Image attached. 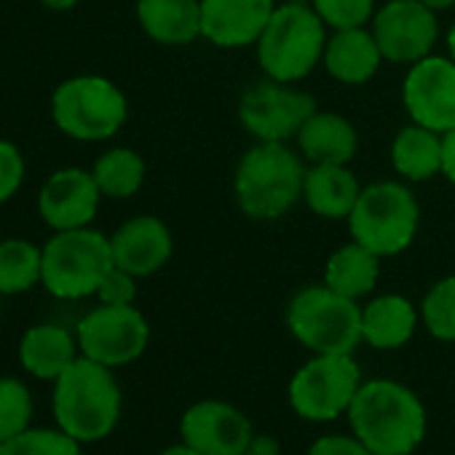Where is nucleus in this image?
I'll list each match as a JSON object with an SVG mask.
<instances>
[{
    "label": "nucleus",
    "instance_id": "4c0bfd02",
    "mask_svg": "<svg viewBox=\"0 0 455 455\" xmlns=\"http://www.w3.org/2000/svg\"><path fill=\"white\" fill-rule=\"evenodd\" d=\"M158 455H198L193 447H188L185 442H180V444H172V447H166V450H161Z\"/></svg>",
    "mask_w": 455,
    "mask_h": 455
},
{
    "label": "nucleus",
    "instance_id": "72a5a7b5",
    "mask_svg": "<svg viewBox=\"0 0 455 455\" xmlns=\"http://www.w3.org/2000/svg\"><path fill=\"white\" fill-rule=\"evenodd\" d=\"M308 455H372L354 434H324L311 447Z\"/></svg>",
    "mask_w": 455,
    "mask_h": 455
},
{
    "label": "nucleus",
    "instance_id": "6ab92c4d",
    "mask_svg": "<svg viewBox=\"0 0 455 455\" xmlns=\"http://www.w3.org/2000/svg\"><path fill=\"white\" fill-rule=\"evenodd\" d=\"M78 356V338L60 324H36L20 340V364L38 380L54 383Z\"/></svg>",
    "mask_w": 455,
    "mask_h": 455
},
{
    "label": "nucleus",
    "instance_id": "9b49d317",
    "mask_svg": "<svg viewBox=\"0 0 455 455\" xmlns=\"http://www.w3.org/2000/svg\"><path fill=\"white\" fill-rule=\"evenodd\" d=\"M314 113L316 102L311 94L274 78L247 89L239 102V118L244 129L260 142H287L298 137Z\"/></svg>",
    "mask_w": 455,
    "mask_h": 455
},
{
    "label": "nucleus",
    "instance_id": "0eeeda50",
    "mask_svg": "<svg viewBox=\"0 0 455 455\" xmlns=\"http://www.w3.org/2000/svg\"><path fill=\"white\" fill-rule=\"evenodd\" d=\"M420 222L415 196L402 182H372L362 188L359 201L348 217L351 239L372 250L378 258L402 255Z\"/></svg>",
    "mask_w": 455,
    "mask_h": 455
},
{
    "label": "nucleus",
    "instance_id": "7c9ffc66",
    "mask_svg": "<svg viewBox=\"0 0 455 455\" xmlns=\"http://www.w3.org/2000/svg\"><path fill=\"white\" fill-rule=\"evenodd\" d=\"M311 6L332 30L364 28L375 17V0H311Z\"/></svg>",
    "mask_w": 455,
    "mask_h": 455
},
{
    "label": "nucleus",
    "instance_id": "c85d7f7f",
    "mask_svg": "<svg viewBox=\"0 0 455 455\" xmlns=\"http://www.w3.org/2000/svg\"><path fill=\"white\" fill-rule=\"evenodd\" d=\"M0 455H84L81 442L65 434L60 426H30L14 439L0 444Z\"/></svg>",
    "mask_w": 455,
    "mask_h": 455
},
{
    "label": "nucleus",
    "instance_id": "9d476101",
    "mask_svg": "<svg viewBox=\"0 0 455 455\" xmlns=\"http://www.w3.org/2000/svg\"><path fill=\"white\" fill-rule=\"evenodd\" d=\"M81 356H89L105 367H126L137 362L150 343V324L134 306L92 308L76 327Z\"/></svg>",
    "mask_w": 455,
    "mask_h": 455
},
{
    "label": "nucleus",
    "instance_id": "39448f33",
    "mask_svg": "<svg viewBox=\"0 0 455 455\" xmlns=\"http://www.w3.org/2000/svg\"><path fill=\"white\" fill-rule=\"evenodd\" d=\"M113 266L110 236L94 231L92 225L60 231L44 247L41 284L57 300H84L97 295Z\"/></svg>",
    "mask_w": 455,
    "mask_h": 455
},
{
    "label": "nucleus",
    "instance_id": "f704fd0d",
    "mask_svg": "<svg viewBox=\"0 0 455 455\" xmlns=\"http://www.w3.org/2000/svg\"><path fill=\"white\" fill-rule=\"evenodd\" d=\"M442 174L455 182V129L442 134Z\"/></svg>",
    "mask_w": 455,
    "mask_h": 455
},
{
    "label": "nucleus",
    "instance_id": "b1692460",
    "mask_svg": "<svg viewBox=\"0 0 455 455\" xmlns=\"http://www.w3.org/2000/svg\"><path fill=\"white\" fill-rule=\"evenodd\" d=\"M380 260L372 250L359 242H351L335 250L324 268V284L351 300L367 298L380 276Z\"/></svg>",
    "mask_w": 455,
    "mask_h": 455
},
{
    "label": "nucleus",
    "instance_id": "ea45409f",
    "mask_svg": "<svg viewBox=\"0 0 455 455\" xmlns=\"http://www.w3.org/2000/svg\"><path fill=\"white\" fill-rule=\"evenodd\" d=\"M447 52H450V60L455 62V25H452V30L447 36Z\"/></svg>",
    "mask_w": 455,
    "mask_h": 455
},
{
    "label": "nucleus",
    "instance_id": "f8f14e48",
    "mask_svg": "<svg viewBox=\"0 0 455 455\" xmlns=\"http://www.w3.org/2000/svg\"><path fill=\"white\" fill-rule=\"evenodd\" d=\"M372 36L383 60L415 65L428 57L436 44V12H431L420 0H388L372 17Z\"/></svg>",
    "mask_w": 455,
    "mask_h": 455
},
{
    "label": "nucleus",
    "instance_id": "473e14b6",
    "mask_svg": "<svg viewBox=\"0 0 455 455\" xmlns=\"http://www.w3.org/2000/svg\"><path fill=\"white\" fill-rule=\"evenodd\" d=\"M100 303L105 306H134V298H137V276L126 274L124 268L113 266L108 271V276L102 279L97 295H94Z\"/></svg>",
    "mask_w": 455,
    "mask_h": 455
},
{
    "label": "nucleus",
    "instance_id": "2f4dec72",
    "mask_svg": "<svg viewBox=\"0 0 455 455\" xmlns=\"http://www.w3.org/2000/svg\"><path fill=\"white\" fill-rule=\"evenodd\" d=\"M25 182V158L9 140H0V204L20 193Z\"/></svg>",
    "mask_w": 455,
    "mask_h": 455
},
{
    "label": "nucleus",
    "instance_id": "58836bf2",
    "mask_svg": "<svg viewBox=\"0 0 455 455\" xmlns=\"http://www.w3.org/2000/svg\"><path fill=\"white\" fill-rule=\"evenodd\" d=\"M420 4H426L431 12H444V9L455 6V0H420Z\"/></svg>",
    "mask_w": 455,
    "mask_h": 455
},
{
    "label": "nucleus",
    "instance_id": "6e6552de",
    "mask_svg": "<svg viewBox=\"0 0 455 455\" xmlns=\"http://www.w3.org/2000/svg\"><path fill=\"white\" fill-rule=\"evenodd\" d=\"M129 116L124 92L102 76H76L57 86L52 118L62 134L78 142H102L121 132Z\"/></svg>",
    "mask_w": 455,
    "mask_h": 455
},
{
    "label": "nucleus",
    "instance_id": "ddd939ff",
    "mask_svg": "<svg viewBox=\"0 0 455 455\" xmlns=\"http://www.w3.org/2000/svg\"><path fill=\"white\" fill-rule=\"evenodd\" d=\"M252 436V420L222 399H201L180 418V439L198 455H247Z\"/></svg>",
    "mask_w": 455,
    "mask_h": 455
},
{
    "label": "nucleus",
    "instance_id": "423d86ee",
    "mask_svg": "<svg viewBox=\"0 0 455 455\" xmlns=\"http://www.w3.org/2000/svg\"><path fill=\"white\" fill-rule=\"evenodd\" d=\"M287 327L311 354H354L362 343V306L327 284H311L292 298Z\"/></svg>",
    "mask_w": 455,
    "mask_h": 455
},
{
    "label": "nucleus",
    "instance_id": "7ed1b4c3",
    "mask_svg": "<svg viewBox=\"0 0 455 455\" xmlns=\"http://www.w3.org/2000/svg\"><path fill=\"white\" fill-rule=\"evenodd\" d=\"M303 158L287 142H258L244 153L234 177L242 212L252 220H279L300 198L306 182Z\"/></svg>",
    "mask_w": 455,
    "mask_h": 455
},
{
    "label": "nucleus",
    "instance_id": "e433bc0d",
    "mask_svg": "<svg viewBox=\"0 0 455 455\" xmlns=\"http://www.w3.org/2000/svg\"><path fill=\"white\" fill-rule=\"evenodd\" d=\"M41 4L52 12H70L81 4V0H41Z\"/></svg>",
    "mask_w": 455,
    "mask_h": 455
},
{
    "label": "nucleus",
    "instance_id": "2eb2a0df",
    "mask_svg": "<svg viewBox=\"0 0 455 455\" xmlns=\"http://www.w3.org/2000/svg\"><path fill=\"white\" fill-rule=\"evenodd\" d=\"M102 198L105 196L92 172L68 166L44 182L38 193V212L54 234L78 231L94 222Z\"/></svg>",
    "mask_w": 455,
    "mask_h": 455
},
{
    "label": "nucleus",
    "instance_id": "412c9836",
    "mask_svg": "<svg viewBox=\"0 0 455 455\" xmlns=\"http://www.w3.org/2000/svg\"><path fill=\"white\" fill-rule=\"evenodd\" d=\"M359 180L343 164H314L306 172L303 198L324 220H348L359 201Z\"/></svg>",
    "mask_w": 455,
    "mask_h": 455
},
{
    "label": "nucleus",
    "instance_id": "f3484780",
    "mask_svg": "<svg viewBox=\"0 0 455 455\" xmlns=\"http://www.w3.org/2000/svg\"><path fill=\"white\" fill-rule=\"evenodd\" d=\"M113 263L126 274L145 279L161 271L174 252V239L164 220L153 214H140L126 220L110 236Z\"/></svg>",
    "mask_w": 455,
    "mask_h": 455
},
{
    "label": "nucleus",
    "instance_id": "1a4fd4ad",
    "mask_svg": "<svg viewBox=\"0 0 455 455\" xmlns=\"http://www.w3.org/2000/svg\"><path fill=\"white\" fill-rule=\"evenodd\" d=\"M362 383V370L351 354H314L292 375L287 396L303 420L327 423L348 412Z\"/></svg>",
    "mask_w": 455,
    "mask_h": 455
},
{
    "label": "nucleus",
    "instance_id": "c756f323",
    "mask_svg": "<svg viewBox=\"0 0 455 455\" xmlns=\"http://www.w3.org/2000/svg\"><path fill=\"white\" fill-rule=\"evenodd\" d=\"M420 322L431 338L455 343V276H444L426 292L420 303Z\"/></svg>",
    "mask_w": 455,
    "mask_h": 455
},
{
    "label": "nucleus",
    "instance_id": "c9c22d12",
    "mask_svg": "<svg viewBox=\"0 0 455 455\" xmlns=\"http://www.w3.org/2000/svg\"><path fill=\"white\" fill-rule=\"evenodd\" d=\"M247 455H282V447L271 434H255L252 442H250Z\"/></svg>",
    "mask_w": 455,
    "mask_h": 455
},
{
    "label": "nucleus",
    "instance_id": "a878e982",
    "mask_svg": "<svg viewBox=\"0 0 455 455\" xmlns=\"http://www.w3.org/2000/svg\"><path fill=\"white\" fill-rule=\"evenodd\" d=\"M44 247L28 239H0V298L22 295L41 284Z\"/></svg>",
    "mask_w": 455,
    "mask_h": 455
},
{
    "label": "nucleus",
    "instance_id": "4be33fe9",
    "mask_svg": "<svg viewBox=\"0 0 455 455\" xmlns=\"http://www.w3.org/2000/svg\"><path fill=\"white\" fill-rule=\"evenodd\" d=\"M137 22L164 46H188L201 38V0H137Z\"/></svg>",
    "mask_w": 455,
    "mask_h": 455
},
{
    "label": "nucleus",
    "instance_id": "aec40b11",
    "mask_svg": "<svg viewBox=\"0 0 455 455\" xmlns=\"http://www.w3.org/2000/svg\"><path fill=\"white\" fill-rule=\"evenodd\" d=\"M420 311L404 295H380L362 308V343L378 351L407 346L418 330Z\"/></svg>",
    "mask_w": 455,
    "mask_h": 455
},
{
    "label": "nucleus",
    "instance_id": "f03ea898",
    "mask_svg": "<svg viewBox=\"0 0 455 455\" xmlns=\"http://www.w3.org/2000/svg\"><path fill=\"white\" fill-rule=\"evenodd\" d=\"M124 394L113 375L89 356H78L57 380L52 391V412L57 426L81 444L102 442L121 420Z\"/></svg>",
    "mask_w": 455,
    "mask_h": 455
},
{
    "label": "nucleus",
    "instance_id": "a211bd4d",
    "mask_svg": "<svg viewBox=\"0 0 455 455\" xmlns=\"http://www.w3.org/2000/svg\"><path fill=\"white\" fill-rule=\"evenodd\" d=\"M322 62L335 81L359 86V84H367L378 73L383 54L372 30L348 28V30H335V36L327 38Z\"/></svg>",
    "mask_w": 455,
    "mask_h": 455
},
{
    "label": "nucleus",
    "instance_id": "5701e85b",
    "mask_svg": "<svg viewBox=\"0 0 455 455\" xmlns=\"http://www.w3.org/2000/svg\"><path fill=\"white\" fill-rule=\"evenodd\" d=\"M298 145L306 161L311 164H343L356 156L359 134L354 124L338 113L316 110L303 129L298 132Z\"/></svg>",
    "mask_w": 455,
    "mask_h": 455
},
{
    "label": "nucleus",
    "instance_id": "dca6fc26",
    "mask_svg": "<svg viewBox=\"0 0 455 455\" xmlns=\"http://www.w3.org/2000/svg\"><path fill=\"white\" fill-rule=\"evenodd\" d=\"M274 12V0H201V38L220 49L255 46Z\"/></svg>",
    "mask_w": 455,
    "mask_h": 455
},
{
    "label": "nucleus",
    "instance_id": "f257e3e1",
    "mask_svg": "<svg viewBox=\"0 0 455 455\" xmlns=\"http://www.w3.org/2000/svg\"><path fill=\"white\" fill-rule=\"evenodd\" d=\"M346 418L351 434L372 455H412L428 431L420 396L391 378L364 380Z\"/></svg>",
    "mask_w": 455,
    "mask_h": 455
},
{
    "label": "nucleus",
    "instance_id": "bb28decb",
    "mask_svg": "<svg viewBox=\"0 0 455 455\" xmlns=\"http://www.w3.org/2000/svg\"><path fill=\"white\" fill-rule=\"evenodd\" d=\"M92 174L105 198H132L145 182V161L132 148H113L94 161Z\"/></svg>",
    "mask_w": 455,
    "mask_h": 455
},
{
    "label": "nucleus",
    "instance_id": "20e7f679",
    "mask_svg": "<svg viewBox=\"0 0 455 455\" xmlns=\"http://www.w3.org/2000/svg\"><path fill=\"white\" fill-rule=\"evenodd\" d=\"M324 28L327 25L314 12V6H303L298 0L276 6L271 22L255 44L263 73L282 84H298L311 76L314 68L324 60Z\"/></svg>",
    "mask_w": 455,
    "mask_h": 455
},
{
    "label": "nucleus",
    "instance_id": "393cba45",
    "mask_svg": "<svg viewBox=\"0 0 455 455\" xmlns=\"http://www.w3.org/2000/svg\"><path fill=\"white\" fill-rule=\"evenodd\" d=\"M391 164L410 182L442 174V134L420 124L404 126L391 142Z\"/></svg>",
    "mask_w": 455,
    "mask_h": 455
},
{
    "label": "nucleus",
    "instance_id": "4468645a",
    "mask_svg": "<svg viewBox=\"0 0 455 455\" xmlns=\"http://www.w3.org/2000/svg\"><path fill=\"white\" fill-rule=\"evenodd\" d=\"M402 100L412 124L439 134L455 129V62L450 57L428 54L410 65Z\"/></svg>",
    "mask_w": 455,
    "mask_h": 455
},
{
    "label": "nucleus",
    "instance_id": "cd10ccee",
    "mask_svg": "<svg viewBox=\"0 0 455 455\" xmlns=\"http://www.w3.org/2000/svg\"><path fill=\"white\" fill-rule=\"evenodd\" d=\"M36 402L30 388L12 375H0V444L33 426Z\"/></svg>",
    "mask_w": 455,
    "mask_h": 455
}]
</instances>
